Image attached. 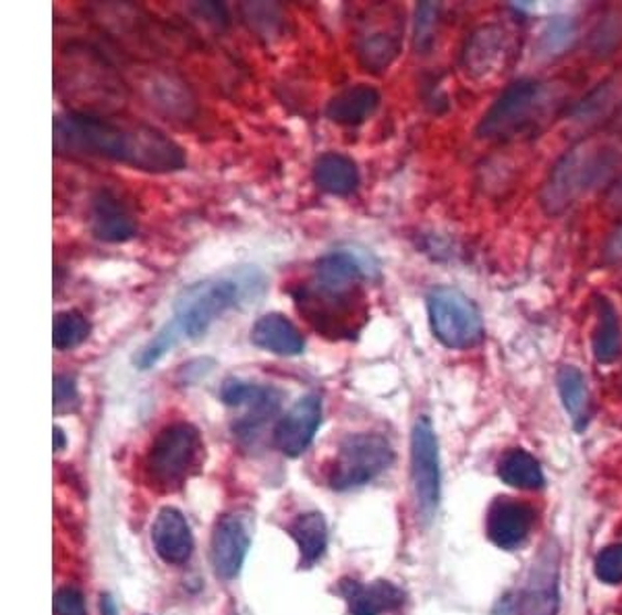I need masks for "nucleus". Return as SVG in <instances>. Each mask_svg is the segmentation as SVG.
Masks as SVG:
<instances>
[{
  "instance_id": "f257e3e1",
  "label": "nucleus",
  "mask_w": 622,
  "mask_h": 615,
  "mask_svg": "<svg viewBox=\"0 0 622 615\" xmlns=\"http://www.w3.org/2000/svg\"><path fill=\"white\" fill-rule=\"evenodd\" d=\"M54 150L63 155L103 158L154 174L179 172L187 166L183 148L152 125L104 119L86 112L56 117Z\"/></svg>"
},
{
  "instance_id": "f03ea898",
  "label": "nucleus",
  "mask_w": 622,
  "mask_h": 615,
  "mask_svg": "<svg viewBox=\"0 0 622 615\" xmlns=\"http://www.w3.org/2000/svg\"><path fill=\"white\" fill-rule=\"evenodd\" d=\"M266 292V276L256 266L210 276L183 289L176 296L173 324L187 341H200L216 320L230 309L258 303Z\"/></svg>"
},
{
  "instance_id": "7ed1b4c3",
  "label": "nucleus",
  "mask_w": 622,
  "mask_h": 615,
  "mask_svg": "<svg viewBox=\"0 0 622 615\" xmlns=\"http://www.w3.org/2000/svg\"><path fill=\"white\" fill-rule=\"evenodd\" d=\"M204 461V440L197 428L179 421L162 429L146 454V475L156 489L173 492L197 473Z\"/></svg>"
},
{
  "instance_id": "20e7f679",
  "label": "nucleus",
  "mask_w": 622,
  "mask_h": 615,
  "mask_svg": "<svg viewBox=\"0 0 622 615\" xmlns=\"http://www.w3.org/2000/svg\"><path fill=\"white\" fill-rule=\"evenodd\" d=\"M428 320L433 338L450 350H467L484 341V320L465 292L436 287L428 294Z\"/></svg>"
},
{
  "instance_id": "39448f33",
  "label": "nucleus",
  "mask_w": 622,
  "mask_h": 615,
  "mask_svg": "<svg viewBox=\"0 0 622 615\" xmlns=\"http://www.w3.org/2000/svg\"><path fill=\"white\" fill-rule=\"evenodd\" d=\"M608 169V154L593 143H579L554 166L546 187L541 191V205L548 214H560L577 202Z\"/></svg>"
},
{
  "instance_id": "423d86ee",
  "label": "nucleus",
  "mask_w": 622,
  "mask_h": 615,
  "mask_svg": "<svg viewBox=\"0 0 622 615\" xmlns=\"http://www.w3.org/2000/svg\"><path fill=\"white\" fill-rule=\"evenodd\" d=\"M395 461V450L380 433H353L345 438L330 471V485L339 492L362 487Z\"/></svg>"
},
{
  "instance_id": "0eeeda50",
  "label": "nucleus",
  "mask_w": 622,
  "mask_h": 615,
  "mask_svg": "<svg viewBox=\"0 0 622 615\" xmlns=\"http://www.w3.org/2000/svg\"><path fill=\"white\" fill-rule=\"evenodd\" d=\"M411 478L419 510L430 518L440 499V450L428 417H419L411 433Z\"/></svg>"
},
{
  "instance_id": "6e6552de",
  "label": "nucleus",
  "mask_w": 622,
  "mask_h": 615,
  "mask_svg": "<svg viewBox=\"0 0 622 615\" xmlns=\"http://www.w3.org/2000/svg\"><path fill=\"white\" fill-rule=\"evenodd\" d=\"M539 89L541 87L534 79H518L511 84L490 106L484 119L480 120L478 136L482 139H502L515 133L536 108Z\"/></svg>"
},
{
  "instance_id": "1a4fd4ad",
  "label": "nucleus",
  "mask_w": 622,
  "mask_h": 615,
  "mask_svg": "<svg viewBox=\"0 0 622 615\" xmlns=\"http://www.w3.org/2000/svg\"><path fill=\"white\" fill-rule=\"evenodd\" d=\"M221 398L226 407H245L247 412L235 423V433L242 440H251L280 409L282 393L272 386H259L243 379H228Z\"/></svg>"
},
{
  "instance_id": "9d476101",
  "label": "nucleus",
  "mask_w": 622,
  "mask_h": 615,
  "mask_svg": "<svg viewBox=\"0 0 622 615\" xmlns=\"http://www.w3.org/2000/svg\"><path fill=\"white\" fill-rule=\"evenodd\" d=\"M320 425H322V398L315 393H308L301 400H297L293 407L287 410V414L278 419L275 428V444L285 456L297 458L310 447Z\"/></svg>"
},
{
  "instance_id": "9b49d317",
  "label": "nucleus",
  "mask_w": 622,
  "mask_h": 615,
  "mask_svg": "<svg viewBox=\"0 0 622 615\" xmlns=\"http://www.w3.org/2000/svg\"><path fill=\"white\" fill-rule=\"evenodd\" d=\"M249 532L237 514H225L212 532V565L218 579L235 581L242 574L243 562L249 551Z\"/></svg>"
},
{
  "instance_id": "f8f14e48",
  "label": "nucleus",
  "mask_w": 622,
  "mask_h": 615,
  "mask_svg": "<svg viewBox=\"0 0 622 615\" xmlns=\"http://www.w3.org/2000/svg\"><path fill=\"white\" fill-rule=\"evenodd\" d=\"M367 278L362 259L353 251H330L313 266L310 284L320 291L334 294H362L363 280Z\"/></svg>"
},
{
  "instance_id": "ddd939ff",
  "label": "nucleus",
  "mask_w": 622,
  "mask_h": 615,
  "mask_svg": "<svg viewBox=\"0 0 622 615\" xmlns=\"http://www.w3.org/2000/svg\"><path fill=\"white\" fill-rule=\"evenodd\" d=\"M89 228L94 237L104 242H125L133 239L138 233V224L133 220L129 207L110 188H100L92 197Z\"/></svg>"
},
{
  "instance_id": "4468645a",
  "label": "nucleus",
  "mask_w": 622,
  "mask_h": 615,
  "mask_svg": "<svg viewBox=\"0 0 622 615\" xmlns=\"http://www.w3.org/2000/svg\"><path fill=\"white\" fill-rule=\"evenodd\" d=\"M518 615L558 614V555L553 549L544 551L534 564L527 586L517 605Z\"/></svg>"
},
{
  "instance_id": "2eb2a0df",
  "label": "nucleus",
  "mask_w": 622,
  "mask_h": 615,
  "mask_svg": "<svg viewBox=\"0 0 622 615\" xmlns=\"http://www.w3.org/2000/svg\"><path fill=\"white\" fill-rule=\"evenodd\" d=\"M487 537L501 549L521 546L534 527V510L508 497L496 499L487 512Z\"/></svg>"
},
{
  "instance_id": "dca6fc26",
  "label": "nucleus",
  "mask_w": 622,
  "mask_h": 615,
  "mask_svg": "<svg viewBox=\"0 0 622 615\" xmlns=\"http://www.w3.org/2000/svg\"><path fill=\"white\" fill-rule=\"evenodd\" d=\"M152 543L167 564H187L193 553V535L185 516L174 508L160 510L152 525Z\"/></svg>"
},
{
  "instance_id": "f3484780",
  "label": "nucleus",
  "mask_w": 622,
  "mask_h": 615,
  "mask_svg": "<svg viewBox=\"0 0 622 615\" xmlns=\"http://www.w3.org/2000/svg\"><path fill=\"white\" fill-rule=\"evenodd\" d=\"M339 593L345 597L351 615L390 614L405 603V593L397 584L388 581H376L372 584L341 581Z\"/></svg>"
},
{
  "instance_id": "a211bd4d",
  "label": "nucleus",
  "mask_w": 622,
  "mask_h": 615,
  "mask_svg": "<svg viewBox=\"0 0 622 615\" xmlns=\"http://www.w3.org/2000/svg\"><path fill=\"white\" fill-rule=\"evenodd\" d=\"M251 344L278 357H299L305 350V338L299 327L282 313L261 315L251 327Z\"/></svg>"
},
{
  "instance_id": "6ab92c4d",
  "label": "nucleus",
  "mask_w": 622,
  "mask_h": 615,
  "mask_svg": "<svg viewBox=\"0 0 622 615\" xmlns=\"http://www.w3.org/2000/svg\"><path fill=\"white\" fill-rule=\"evenodd\" d=\"M380 106V91L376 87L357 84L341 89L329 106L326 117L343 127H357L369 119Z\"/></svg>"
},
{
  "instance_id": "aec40b11",
  "label": "nucleus",
  "mask_w": 622,
  "mask_h": 615,
  "mask_svg": "<svg viewBox=\"0 0 622 615\" xmlns=\"http://www.w3.org/2000/svg\"><path fill=\"white\" fill-rule=\"evenodd\" d=\"M313 179L318 187L336 197L353 195L362 181L355 160L339 152H329L315 160Z\"/></svg>"
},
{
  "instance_id": "412c9836",
  "label": "nucleus",
  "mask_w": 622,
  "mask_h": 615,
  "mask_svg": "<svg viewBox=\"0 0 622 615\" xmlns=\"http://www.w3.org/2000/svg\"><path fill=\"white\" fill-rule=\"evenodd\" d=\"M506 51V35L501 28L487 25L478 30L467 42L463 52V65L471 75H487L494 73Z\"/></svg>"
},
{
  "instance_id": "4be33fe9",
  "label": "nucleus",
  "mask_w": 622,
  "mask_h": 615,
  "mask_svg": "<svg viewBox=\"0 0 622 615\" xmlns=\"http://www.w3.org/2000/svg\"><path fill=\"white\" fill-rule=\"evenodd\" d=\"M598 324L591 336V350L600 365H612L621 357L622 334L619 311L610 299L598 296Z\"/></svg>"
},
{
  "instance_id": "5701e85b",
  "label": "nucleus",
  "mask_w": 622,
  "mask_h": 615,
  "mask_svg": "<svg viewBox=\"0 0 622 615\" xmlns=\"http://www.w3.org/2000/svg\"><path fill=\"white\" fill-rule=\"evenodd\" d=\"M289 532L299 547L301 565L310 568L324 555L329 546V527L322 514L308 512L297 516L289 527Z\"/></svg>"
},
{
  "instance_id": "b1692460",
  "label": "nucleus",
  "mask_w": 622,
  "mask_h": 615,
  "mask_svg": "<svg viewBox=\"0 0 622 615\" xmlns=\"http://www.w3.org/2000/svg\"><path fill=\"white\" fill-rule=\"evenodd\" d=\"M556 386L562 407L569 412L575 429L577 431L586 429L589 419V390L586 376L575 365H565L556 374Z\"/></svg>"
},
{
  "instance_id": "393cba45",
  "label": "nucleus",
  "mask_w": 622,
  "mask_h": 615,
  "mask_svg": "<svg viewBox=\"0 0 622 615\" xmlns=\"http://www.w3.org/2000/svg\"><path fill=\"white\" fill-rule=\"evenodd\" d=\"M498 477L515 487V489H539L544 485V473L539 462L523 447H513L508 450L501 462H498Z\"/></svg>"
},
{
  "instance_id": "a878e982",
  "label": "nucleus",
  "mask_w": 622,
  "mask_h": 615,
  "mask_svg": "<svg viewBox=\"0 0 622 615\" xmlns=\"http://www.w3.org/2000/svg\"><path fill=\"white\" fill-rule=\"evenodd\" d=\"M89 332H92V325L87 322L84 313H79L75 309L61 311L54 317V325H52V344L61 353L73 350L87 341Z\"/></svg>"
},
{
  "instance_id": "bb28decb",
  "label": "nucleus",
  "mask_w": 622,
  "mask_h": 615,
  "mask_svg": "<svg viewBox=\"0 0 622 615\" xmlns=\"http://www.w3.org/2000/svg\"><path fill=\"white\" fill-rule=\"evenodd\" d=\"M400 44L397 35L378 34L365 35L360 44V58L367 71H384L390 67L393 61L397 58Z\"/></svg>"
},
{
  "instance_id": "cd10ccee",
  "label": "nucleus",
  "mask_w": 622,
  "mask_h": 615,
  "mask_svg": "<svg viewBox=\"0 0 622 615\" xmlns=\"http://www.w3.org/2000/svg\"><path fill=\"white\" fill-rule=\"evenodd\" d=\"M183 336L181 332L176 330V325L173 322L164 325L158 334H156L152 341L148 342L141 350H139L138 357H136V367L146 371V369H152L158 360L162 359L169 350H173L174 346L179 344Z\"/></svg>"
},
{
  "instance_id": "c85d7f7f",
  "label": "nucleus",
  "mask_w": 622,
  "mask_h": 615,
  "mask_svg": "<svg viewBox=\"0 0 622 615\" xmlns=\"http://www.w3.org/2000/svg\"><path fill=\"white\" fill-rule=\"evenodd\" d=\"M438 11H440V7L433 4V2L417 4V11H415V48L419 52H428L432 48Z\"/></svg>"
},
{
  "instance_id": "c756f323",
  "label": "nucleus",
  "mask_w": 622,
  "mask_h": 615,
  "mask_svg": "<svg viewBox=\"0 0 622 615\" xmlns=\"http://www.w3.org/2000/svg\"><path fill=\"white\" fill-rule=\"evenodd\" d=\"M596 576L605 584L622 582V546L605 547L596 558Z\"/></svg>"
},
{
  "instance_id": "7c9ffc66",
  "label": "nucleus",
  "mask_w": 622,
  "mask_h": 615,
  "mask_svg": "<svg viewBox=\"0 0 622 615\" xmlns=\"http://www.w3.org/2000/svg\"><path fill=\"white\" fill-rule=\"evenodd\" d=\"M79 404V393H77V384L71 376L54 377V410L56 412H67Z\"/></svg>"
},
{
  "instance_id": "2f4dec72",
  "label": "nucleus",
  "mask_w": 622,
  "mask_h": 615,
  "mask_svg": "<svg viewBox=\"0 0 622 615\" xmlns=\"http://www.w3.org/2000/svg\"><path fill=\"white\" fill-rule=\"evenodd\" d=\"M572 37H575V23H572L570 19H556V21H553V23L548 25V30H546V34H544L546 51H562L567 44H570Z\"/></svg>"
},
{
  "instance_id": "473e14b6",
  "label": "nucleus",
  "mask_w": 622,
  "mask_h": 615,
  "mask_svg": "<svg viewBox=\"0 0 622 615\" xmlns=\"http://www.w3.org/2000/svg\"><path fill=\"white\" fill-rule=\"evenodd\" d=\"M54 614L86 615L84 595L75 586H63L54 595Z\"/></svg>"
},
{
  "instance_id": "72a5a7b5",
  "label": "nucleus",
  "mask_w": 622,
  "mask_h": 615,
  "mask_svg": "<svg viewBox=\"0 0 622 615\" xmlns=\"http://www.w3.org/2000/svg\"><path fill=\"white\" fill-rule=\"evenodd\" d=\"M605 256L610 261H616V263H622V228H619L612 239L608 242L605 247Z\"/></svg>"
},
{
  "instance_id": "f704fd0d",
  "label": "nucleus",
  "mask_w": 622,
  "mask_h": 615,
  "mask_svg": "<svg viewBox=\"0 0 622 615\" xmlns=\"http://www.w3.org/2000/svg\"><path fill=\"white\" fill-rule=\"evenodd\" d=\"M100 612H103V615H119V607H117L115 598L110 597V595H103Z\"/></svg>"
},
{
  "instance_id": "c9c22d12",
  "label": "nucleus",
  "mask_w": 622,
  "mask_h": 615,
  "mask_svg": "<svg viewBox=\"0 0 622 615\" xmlns=\"http://www.w3.org/2000/svg\"><path fill=\"white\" fill-rule=\"evenodd\" d=\"M67 444V440H65V433H63V429L54 428V450H63Z\"/></svg>"
}]
</instances>
